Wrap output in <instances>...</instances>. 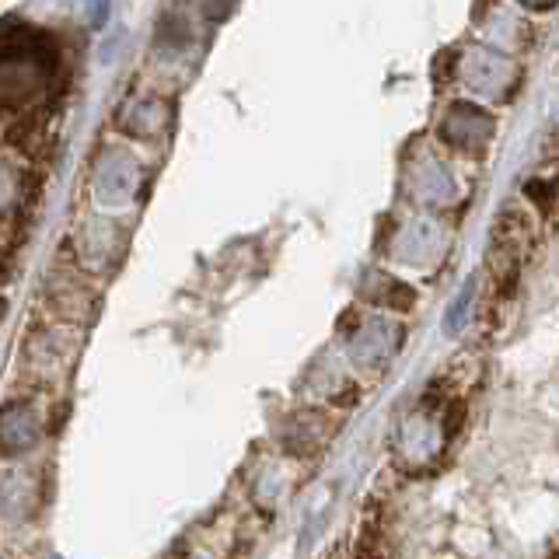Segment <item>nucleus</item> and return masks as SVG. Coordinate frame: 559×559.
Returning <instances> with one entry per match:
<instances>
[]
</instances>
